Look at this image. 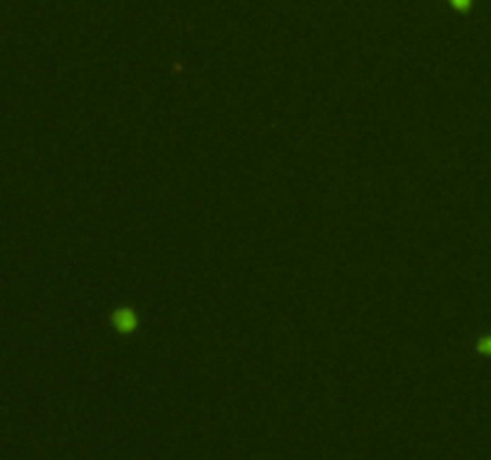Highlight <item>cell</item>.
Returning <instances> with one entry per match:
<instances>
[{
    "label": "cell",
    "instance_id": "3",
    "mask_svg": "<svg viewBox=\"0 0 491 460\" xmlns=\"http://www.w3.org/2000/svg\"><path fill=\"white\" fill-rule=\"evenodd\" d=\"M448 3L453 5V8L456 10H461V12H468L470 8H472V3H475V0H448Z\"/></svg>",
    "mask_w": 491,
    "mask_h": 460
},
{
    "label": "cell",
    "instance_id": "1",
    "mask_svg": "<svg viewBox=\"0 0 491 460\" xmlns=\"http://www.w3.org/2000/svg\"><path fill=\"white\" fill-rule=\"evenodd\" d=\"M111 326L115 329V333H120V336H130V333H135L137 329H140V314H137L135 307H115V310L111 312Z\"/></svg>",
    "mask_w": 491,
    "mask_h": 460
},
{
    "label": "cell",
    "instance_id": "2",
    "mask_svg": "<svg viewBox=\"0 0 491 460\" xmlns=\"http://www.w3.org/2000/svg\"><path fill=\"white\" fill-rule=\"evenodd\" d=\"M475 350L480 352V355H484V357H491V333H487V336H480L475 340Z\"/></svg>",
    "mask_w": 491,
    "mask_h": 460
}]
</instances>
